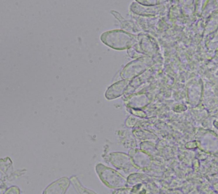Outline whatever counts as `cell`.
<instances>
[{"instance_id": "obj_2", "label": "cell", "mask_w": 218, "mask_h": 194, "mask_svg": "<svg viewBox=\"0 0 218 194\" xmlns=\"http://www.w3.org/2000/svg\"><path fill=\"white\" fill-rule=\"evenodd\" d=\"M129 83L127 80H122L113 84L106 92V98L109 100L119 98L124 92Z\"/></svg>"}, {"instance_id": "obj_3", "label": "cell", "mask_w": 218, "mask_h": 194, "mask_svg": "<svg viewBox=\"0 0 218 194\" xmlns=\"http://www.w3.org/2000/svg\"><path fill=\"white\" fill-rule=\"evenodd\" d=\"M73 184L79 194H96L92 191L84 187L82 185H81L79 182H77L76 180H73Z\"/></svg>"}, {"instance_id": "obj_1", "label": "cell", "mask_w": 218, "mask_h": 194, "mask_svg": "<svg viewBox=\"0 0 218 194\" xmlns=\"http://www.w3.org/2000/svg\"><path fill=\"white\" fill-rule=\"evenodd\" d=\"M101 39L104 44L117 50L127 49L132 45L134 41L131 35L120 30L104 32L101 35Z\"/></svg>"}]
</instances>
